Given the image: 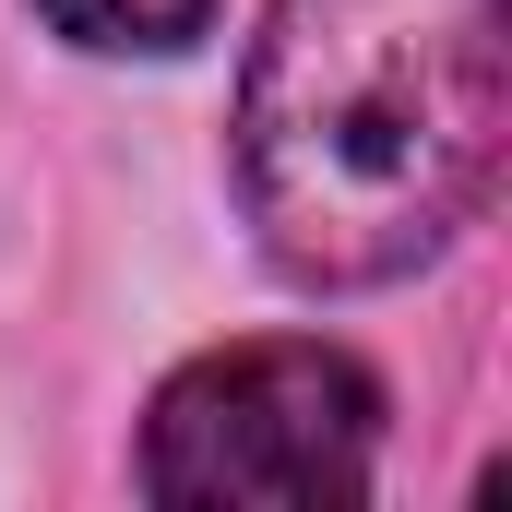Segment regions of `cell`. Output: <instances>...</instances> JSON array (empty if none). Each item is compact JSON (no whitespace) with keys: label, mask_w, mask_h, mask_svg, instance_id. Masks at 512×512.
<instances>
[{"label":"cell","mask_w":512,"mask_h":512,"mask_svg":"<svg viewBox=\"0 0 512 512\" xmlns=\"http://www.w3.org/2000/svg\"><path fill=\"white\" fill-rule=\"evenodd\" d=\"M72 48H108V60H155V48H191L203 24H215V0H36Z\"/></svg>","instance_id":"3"},{"label":"cell","mask_w":512,"mask_h":512,"mask_svg":"<svg viewBox=\"0 0 512 512\" xmlns=\"http://www.w3.org/2000/svg\"><path fill=\"white\" fill-rule=\"evenodd\" d=\"M512 131V0H274L239 84V203L274 274L393 286L453 251Z\"/></svg>","instance_id":"1"},{"label":"cell","mask_w":512,"mask_h":512,"mask_svg":"<svg viewBox=\"0 0 512 512\" xmlns=\"http://www.w3.org/2000/svg\"><path fill=\"white\" fill-rule=\"evenodd\" d=\"M370 453L382 382L310 334L215 346L143 417V489L167 512H334L370 489Z\"/></svg>","instance_id":"2"}]
</instances>
